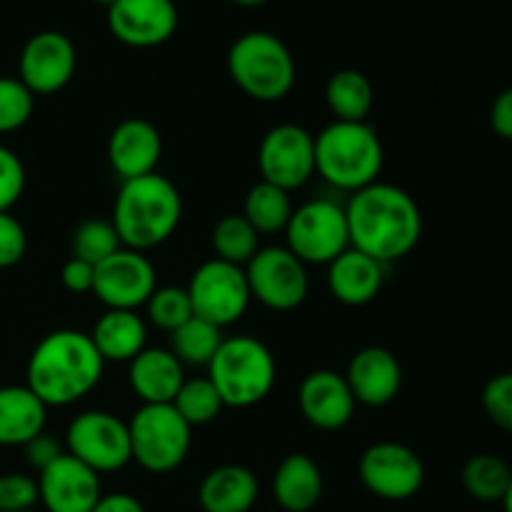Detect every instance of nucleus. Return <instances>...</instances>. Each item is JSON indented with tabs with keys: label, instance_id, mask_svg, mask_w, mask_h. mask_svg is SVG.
Instances as JSON below:
<instances>
[{
	"label": "nucleus",
	"instance_id": "nucleus-1",
	"mask_svg": "<svg viewBox=\"0 0 512 512\" xmlns=\"http://www.w3.org/2000/svg\"><path fill=\"white\" fill-rule=\"evenodd\" d=\"M350 248L390 265L413 253L423 235V213L408 190L393 183H373L345 203Z\"/></svg>",
	"mask_w": 512,
	"mask_h": 512
},
{
	"label": "nucleus",
	"instance_id": "nucleus-2",
	"mask_svg": "<svg viewBox=\"0 0 512 512\" xmlns=\"http://www.w3.org/2000/svg\"><path fill=\"white\" fill-rule=\"evenodd\" d=\"M103 370L105 360L88 333L53 330L30 353L25 385L45 408H68L98 388Z\"/></svg>",
	"mask_w": 512,
	"mask_h": 512
},
{
	"label": "nucleus",
	"instance_id": "nucleus-3",
	"mask_svg": "<svg viewBox=\"0 0 512 512\" xmlns=\"http://www.w3.org/2000/svg\"><path fill=\"white\" fill-rule=\"evenodd\" d=\"M183 220L180 190L158 170L123 180L113 205V228L123 248L148 253L168 243Z\"/></svg>",
	"mask_w": 512,
	"mask_h": 512
},
{
	"label": "nucleus",
	"instance_id": "nucleus-4",
	"mask_svg": "<svg viewBox=\"0 0 512 512\" xmlns=\"http://www.w3.org/2000/svg\"><path fill=\"white\" fill-rule=\"evenodd\" d=\"M385 150L373 125L333 120L315 135V173L333 188L358 193L378 183Z\"/></svg>",
	"mask_w": 512,
	"mask_h": 512
},
{
	"label": "nucleus",
	"instance_id": "nucleus-5",
	"mask_svg": "<svg viewBox=\"0 0 512 512\" xmlns=\"http://www.w3.org/2000/svg\"><path fill=\"white\" fill-rule=\"evenodd\" d=\"M208 378L225 408L243 410L263 403L273 393L278 365L263 340L253 335H235L220 343L208 365Z\"/></svg>",
	"mask_w": 512,
	"mask_h": 512
},
{
	"label": "nucleus",
	"instance_id": "nucleus-6",
	"mask_svg": "<svg viewBox=\"0 0 512 512\" xmlns=\"http://www.w3.org/2000/svg\"><path fill=\"white\" fill-rule=\"evenodd\" d=\"M228 73L248 98L278 103L295 85V58L288 45L273 33L250 30L228 50Z\"/></svg>",
	"mask_w": 512,
	"mask_h": 512
},
{
	"label": "nucleus",
	"instance_id": "nucleus-7",
	"mask_svg": "<svg viewBox=\"0 0 512 512\" xmlns=\"http://www.w3.org/2000/svg\"><path fill=\"white\" fill-rule=\"evenodd\" d=\"M130 453L143 470L165 475L185 463L193 445V428L170 405H140L128 423Z\"/></svg>",
	"mask_w": 512,
	"mask_h": 512
},
{
	"label": "nucleus",
	"instance_id": "nucleus-8",
	"mask_svg": "<svg viewBox=\"0 0 512 512\" xmlns=\"http://www.w3.org/2000/svg\"><path fill=\"white\" fill-rule=\"evenodd\" d=\"M285 248L305 265H330L350 248L345 205L318 198L293 210L285 228Z\"/></svg>",
	"mask_w": 512,
	"mask_h": 512
},
{
	"label": "nucleus",
	"instance_id": "nucleus-9",
	"mask_svg": "<svg viewBox=\"0 0 512 512\" xmlns=\"http://www.w3.org/2000/svg\"><path fill=\"white\" fill-rule=\"evenodd\" d=\"M65 450L98 475L118 473L133 463L128 423L108 410H85L65 430Z\"/></svg>",
	"mask_w": 512,
	"mask_h": 512
},
{
	"label": "nucleus",
	"instance_id": "nucleus-10",
	"mask_svg": "<svg viewBox=\"0 0 512 512\" xmlns=\"http://www.w3.org/2000/svg\"><path fill=\"white\" fill-rule=\"evenodd\" d=\"M185 290L190 295L193 313L208 323L218 325V328L238 323L248 310L250 300H253L245 268L218 258L198 265Z\"/></svg>",
	"mask_w": 512,
	"mask_h": 512
},
{
	"label": "nucleus",
	"instance_id": "nucleus-11",
	"mask_svg": "<svg viewBox=\"0 0 512 512\" xmlns=\"http://www.w3.org/2000/svg\"><path fill=\"white\" fill-rule=\"evenodd\" d=\"M245 278L253 300L268 310L288 313L308 298V265L295 258L285 245L260 248L245 265Z\"/></svg>",
	"mask_w": 512,
	"mask_h": 512
},
{
	"label": "nucleus",
	"instance_id": "nucleus-12",
	"mask_svg": "<svg viewBox=\"0 0 512 512\" xmlns=\"http://www.w3.org/2000/svg\"><path fill=\"white\" fill-rule=\"evenodd\" d=\"M358 475L365 490L383 500H410L425 483V465L413 448L380 440L360 455Z\"/></svg>",
	"mask_w": 512,
	"mask_h": 512
},
{
	"label": "nucleus",
	"instance_id": "nucleus-13",
	"mask_svg": "<svg viewBox=\"0 0 512 512\" xmlns=\"http://www.w3.org/2000/svg\"><path fill=\"white\" fill-rule=\"evenodd\" d=\"M260 178L283 190H298L315 175V135L303 125L280 123L258 148Z\"/></svg>",
	"mask_w": 512,
	"mask_h": 512
},
{
	"label": "nucleus",
	"instance_id": "nucleus-14",
	"mask_svg": "<svg viewBox=\"0 0 512 512\" xmlns=\"http://www.w3.org/2000/svg\"><path fill=\"white\" fill-rule=\"evenodd\" d=\"M158 288V273L150 258L138 250L120 248L95 265L93 293L108 310L145 308Z\"/></svg>",
	"mask_w": 512,
	"mask_h": 512
},
{
	"label": "nucleus",
	"instance_id": "nucleus-15",
	"mask_svg": "<svg viewBox=\"0 0 512 512\" xmlns=\"http://www.w3.org/2000/svg\"><path fill=\"white\" fill-rule=\"evenodd\" d=\"M75 68L78 53L73 40L58 30H43L23 45L18 78L33 95H53L73 80Z\"/></svg>",
	"mask_w": 512,
	"mask_h": 512
},
{
	"label": "nucleus",
	"instance_id": "nucleus-16",
	"mask_svg": "<svg viewBox=\"0 0 512 512\" xmlns=\"http://www.w3.org/2000/svg\"><path fill=\"white\" fill-rule=\"evenodd\" d=\"M178 5L173 0H115L108 8V28L115 40L130 48H158L178 30Z\"/></svg>",
	"mask_w": 512,
	"mask_h": 512
},
{
	"label": "nucleus",
	"instance_id": "nucleus-17",
	"mask_svg": "<svg viewBox=\"0 0 512 512\" xmlns=\"http://www.w3.org/2000/svg\"><path fill=\"white\" fill-rule=\"evenodd\" d=\"M38 498L48 512H93L103 498L100 475L65 453L38 473Z\"/></svg>",
	"mask_w": 512,
	"mask_h": 512
},
{
	"label": "nucleus",
	"instance_id": "nucleus-18",
	"mask_svg": "<svg viewBox=\"0 0 512 512\" xmlns=\"http://www.w3.org/2000/svg\"><path fill=\"white\" fill-rule=\"evenodd\" d=\"M298 408L313 428L335 433L353 420L358 403L345 375L335 370H313L298 388Z\"/></svg>",
	"mask_w": 512,
	"mask_h": 512
},
{
	"label": "nucleus",
	"instance_id": "nucleus-19",
	"mask_svg": "<svg viewBox=\"0 0 512 512\" xmlns=\"http://www.w3.org/2000/svg\"><path fill=\"white\" fill-rule=\"evenodd\" d=\"M163 155L160 130L145 118H125L108 138V163L120 180L155 173Z\"/></svg>",
	"mask_w": 512,
	"mask_h": 512
},
{
	"label": "nucleus",
	"instance_id": "nucleus-20",
	"mask_svg": "<svg viewBox=\"0 0 512 512\" xmlns=\"http://www.w3.org/2000/svg\"><path fill=\"white\" fill-rule=\"evenodd\" d=\"M345 380L353 390L355 403L383 408L398 398L400 385H403V368L388 348L370 345L353 355L345 370Z\"/></svg>",
	"mask_w": 512,
	"mask_h": 512
},
{
	"label": "nucleus",
	"instance_id": "nucleus-21",
	"mask_svg": "<svg viewBox=\"0 0 512 512\" xmlns=\"http://www.w3.org/2000/svg\"><path fill=\"white\" fill-rule=\"evenodd\" d=\"M385 268L370 255L348 248L328 265V288L338 303L363 308L373 303L385 283Z\"/></svg>",
	"mask_w": 512,
	"mask_h": 512
},
{
	"label": "nucleus",
	"instance_id": "nucleus-22",
	"mask_svg": "<svg viewBox=\"0 0 512 512\" xmlns=\"http://www.w3.org/2000/svg\"><path fill=\"white\" fill-rule=\"evenodd\" d=\"M128 365L130 388L143 405H170L185 383V368L165 348H145Z\"/></svg>",
	"mask_w": 512,
	"mask_h": 512
},
{
	"label": "nucleus",
	"instance_id": "nucleus-23",
	"mask_svg": "<svg viewBox=\"0 0 512 512\" xmlns=\"http://www.w3.org/2000/svg\"><path fill=\"white\" fill-rule=\"evenodd\" d=\"M48 408L28 385L0 388V445L23 448L45 430Z\"/></svg>",
	"mask_w": 512,
	"mask_h": 512
},
{
	"label": "nucleus",
	"instance_id": "nucleus-24",
	"mask_svg": "<svg viewBox=\"0 0 512 512\" xmlns=\"http://www.w3.org/2000/svg\"><path fill=\"white\" fill-rule=\"evenodd\" d=\"M258 493V478L253 470L230 463L205 475L198 500L203 512H250Z\"/></svg>",
	"mask_w": 512,
	"mask_h": 512
},
{
	"label": "nucleus",
	"instance_id": "nucleus-25",
	"mask_svg": "<svg viewBox=\"0 0 512 512\" xmlns=\"http://www.w3.org/2000/svg\"><path fill=\"white\" fill-rule=\"evenodd\" d=\"M273 498L285 512H308L323 498V473L305 453H290L273 475Z\"/></svg>",
	"mask_w": 512,
	"mask_h": 512
},
{
	"label": "nucleus",
	"instance_id": "nucleus-26",
	"mask_svg": "<svg viewBox=\"0 0 512 512\" xmlns=\"http://www.w3.org/2000/svg\"><path fill=\"white\" fill-rule=\"evenodd\" d=\"M90 338L105 363H130L145 350L148 325L135 310H105Z\"/></svg>",
	"mask_w": 512,
	"mask_h": 512
},
{
	"label": "nucleus",
	"instance_id": "nucleus-27",
	"mask_svg": "<svg viewBox=\"0 0 512 512\" xmlns=\"http://www.w3.org/2000/svg\"><path fill=\"white\" fill-rule=\"evenodd\" d=\"M375 90L365 73L355 68H343L333 73L325 83V105L335 120L343 123H365L373 110Z\"/></svg>",
	"mask_w": 512,
	"mask_h": 512
},
{
	"label": "nucleus",
	"instance_id": "nucleus-28",
	"mask_svg": "<svg viewBox=\"0 0 512 512\" xmlns=\"http://www.w3.org/2000/svg\"><path fill=\"white\" fill-rule=\"evenodd\" d=\"M293 210L295 208L288 190L260 180V183H255L253 188L248 190V195H245L243 213L240 215L253 225L258 235H275L285 233Z\"/></svg>",
	"mask_w": 512,
	"mask_h": 512
},
{
	"label": "nucleus",
	"instance_id": "nucleus-29",
	"mask_svg": "<svg viewBox=\"0 0 512 512\" xmlns=\"http://www.w3.org/2000/svg\"><path fill=\"white\" fill-rule=\"evenodd\" d=\"M223 340V328L193 315L188 323L170 333V353L183 368H208Z\"/></svg>",
	"mask_w": 512,
	"mask_h": 512
},
{
	"label": "nucleus",
	"instance_id": "nucleus-30",
	"mask_svg": "<svg viewBox=\"0 0 512 512\" xmlns=\"http://www.w3.org/2000/svg\"><path fill=\"white\" fill-rule=\"evenodd\" d=\"M512 480V468L495 453H480L465 463L463 488L480 503H500Z\"/></svg>",
	"mask_w": 512,
	"mask_h": 512
},
{
	"label": "nucleus",
	"instance_id": "nucleus-31",
	"mask_svg": "<svg viewBox=\"0 0 512 512\" xmlns=\"http://www.w3.org/2000/svg\"><path fill=\"white\" fill-rule=\"evenodd\" d=\"M210 243H213L218 260L245 268L260 250V235L243 215H225L215 223Z\"/></svg>",
	"mask_w": 512,
	"mask_h": 512
},
{
	"label": "nucleus",
	"instance_id": "nucleus-32",
	"mask_svg": "<svg viewBox=\"0 0 512 512\" xmlns=\"http://www.w3.org/2000/svg\"><path fill=\"white\" fill-rule=\"evenodd\" d=\"M173 408L178 410L180 418L190 428H203V425H210L223 413L225 405L220 400L215 385L210 383V378H185L183 388L175 395Z\"/></svg>",
	"mask_w": 512,
	"mask_h": 512
},
{
	"label": "nucleus",
	"instance_id": "nucleus-33",
	"mask_svg": "<svg viewBox=\"0 0 512 512\" xmlns=\"http://www.w3.org/2000/svg\"><path fill=\"white\" fill-rule=\"evenodd\" d=\"M73 258L85 260L90 265L103 263L105 258H110L113 253H118L123 248L118 233H115L113 223L103 218H88L75 228L73 240Z\"/></svg>",
	"mask_w": 512,
	"mask_h": 512
},
{
	"label": "nucleus",
	"instance_id": "nucleus-34",
	"mask_svg": "<svg viewBox=\"0 0 512 512\" xmlns=\"http://www.w3.org/2000/svg\"><path fill=\"white\" fill-rule=\"evenodd\" d=\"M145 310H148L150 323L165 333H175L180 325H185L195 315L188 290L175 288V285L155 288V293L145 303Z\"/></svg>",
	"mask_w": 512,
	"mask_h": 512
},
{
	"label": "nucleus",
	"instance_id": "nucleus-35",
	"mask_svg": "<svg viewBox=\"0 0 512 512\" xmlns=\"http://www.w3.org/2000/svg\"><path fill=\"white\" fill-rule=\"evenodd\" d=\"M35 95L20 78L0 75V133H15L33 118Z\"/></svg>",
	"mask_w": 512,
	"mask_h": 512
},
{
	"label": "nucleus",
	"instance_id": "nucleus-36",
	"mask_svg": "<svg viewBox=\"0 0 512 512\" xmlns=\"http://www.w3.org/2000/svg\"><path fill=\"white\" fill-rule=\"evenodd\" d=\"M483 410L500 430L512 435V373H500L485 383Z\"/></svg>",
	"mask_w": 512,
	"mask_h": 512
},
{
	"label": "nucleus",
	"instance_id": "nucleus-37",
	"mask_svg": "<svg viewBox=\"0 0 512 512\" xmlns=\"http://www.w3.org/2000/svg\"><path fill=\"white\" fill-rule=\"evenodd\" d=\"M38 500V480L23 473L0 475V512H30Z\"/></svg>",
	"mask_w": 512,
	"mask_h": 512
},
{
	"label": "nucleus",
	"instance_id": "nucleus-38",
	"mask_svg": "<svg viewBox=\"0 0 512 512\" xmlns=\"http://www.w3.org/2000/svg\"><path fill=\"white\" fill-rule=\"evenodd\" d=\"M25 193V165L10 148L0 145V213H10Z\"/></svg>",
	"mask_w": 512,
	"mask_h": 512
},
{
	"label": "nucleus",
	"instance_id": "nucleus-39",
	"mask_svg": "<svg viewBox=\"0 0 512 512\" xmlns=\"http://www.w3.org/2000/svg\"><path fill=\"white\" fill-rule=\"evenodd\" d=\"M28 250V233L18 218L10 213H0V270L13 268L25 258Z\"/></svg>",
	"mask_w": 512,
	"mask_h": 512
},
{
	"label": "nucleus",
	"instance_id": "nucleus-40",
	"mask_svg": "<svg viewBox=\"0 0 512 512\" xmlns=\"http://www.w3.org/2000/svg\"><path fill=\"white\" fill-rule=\"evenodd\" d=\"M23 453H25V460H28L30 468H35L38 473H43L48 465H53L55 460H58L60 455L68 453V450H65V445L58 443L53 435H48L43 430V433L35 435L30 443L23 445Z\"/></svg>",
	"mask_w": 512,
	"mask_h": 512
},
{
	"label": "nucleus",
	"instance_id": "nucleus-41",
	"mask_svg": "<svg viewBox=\"0 0 512 512\" xmlns=\"http://www.w3.org/2000/svg\"><path fill=\"white\" fill-rule=\"evenodd\" d=\"M60 280L70 293H93V280H95V265L85 263V260L70 258L68 263L60 270Z\"/></svg>",
	"mask_w": 512,
	"mask_h": 512
},
{
	"label": "nucleus",
	"instance_id": "nucleus-42",
	"mask_svg": "<svg viewBox=\"0 0 512 512\" xmlns=\"http://www.w3.org/2000/svg\"><path fill=\"white\" fill-rule=\"evenodd\" d=\"M490 125H493L495 135L512 140V88L503 90V93L493 100V108H490Z\"/></svg>",
	"mask_w": 512,
	"mask_h": 512
},
{
	"label": "nucleus",
	"instance_id": "nucleus-43",
	"mask_svg": "<svg viewBox=\"0 0 512 512\" xmlns=\"http://www.w3.org/2000/svg\"><path fill=\"white\" fill-rule=\"evenodd\" d=\"M93 512H145V508L135 495L110 493L98 500V505H95Z\"/></svg>",
	"mask_w": 512,
	"mask_h": 512
},
{
	"label": "nucleus",
	"instance_id": "nucleus-44",
	"mask_svg": "<svg viewBox=\"0 0 512 512\" xmlns=\"http://www.w3.org/2000/svg\"><path fill=\"white\" fill-rule=\"evenodd\" d=\"M230 3L240 5V8H258V5H265L268 0H230Z\"/></svg>",
	"mask_w": 512,
	"mask_h": 512
},
{
	"label": "nucleus",
	"instance_id": "nucleus-45",
	"mask_svg": "<svg viewBox=\"0 0 512 512\" xmlns=\"http://www.w3.org/2000/svg\"><path fill=\"white\" fill-rule=\"evenodd\" d=\"M500 503H503L505 512H512V480H510L508 490H505V495H503V500H500Z\"/></svg>",
	"mask_w": 512,
	"mask_h": 512
},
{
	"label": "nucleus",
	"instance_id": "nucleus-46",
	"mask_svg": "<svg viewBox=\"0 0 512 512\" xmlns=\"http://www.w3.org/2000/svg\"><path fill=\"white\" fill-rule=\"evenodd\" d=\"M93 3H98V5H105V8H110V5H113L115 0H93Z\"/></svg>",
	"mask_w": 512,
	"mask_h": 512
}]
</instances>
